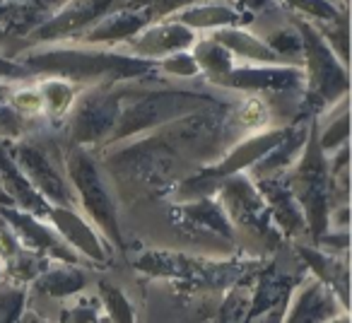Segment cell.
<instances>
[{
	"label": "cell",
	"instance_id": "1",
	"mask_svg": "<svg viewBox=\"0 0 352 323\" xmlns=\"http://www.w3.org/2000/svg\"><path fill=\"white\" fill-rule=\"evenodd\" d=\"M12 104H15L17 111L27 113V116H39V113L46 111L44 97H41V92H36V89H20V92H15Z\"/></svg>",
	"mask_w": 352,
	"mask_h": 323
},
{
	"label": "cell",
	"instance_id": "2",
	"mask_svg": "<svg viewBox=\"0 0 352 323\" xmlns=\"http://www.w3.org/2000/svg\"><path fill=\"white\" fill-rule=\"evenodd\" d=\"M263 107H261V102H256V99H249V102L241 107L239 111V118L241 123H246V126H254V123H261L263 121Z\"/></svg>",
	"mask_w": 352,
	"mask_h": 323
}]
</instances>
